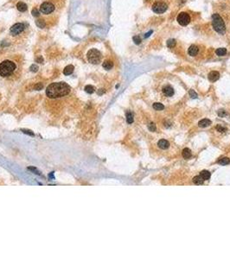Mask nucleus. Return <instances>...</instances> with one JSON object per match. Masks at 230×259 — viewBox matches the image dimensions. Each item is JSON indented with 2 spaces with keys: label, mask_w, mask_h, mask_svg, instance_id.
Masks as SVG:
<instances>
[{
  "label": "nucleus",
  "mask_w": 230,
  "mask_h": 259,
  "mask_svg": "<svg viewBox=\"0 0 230 259\" xmlns=\"http://www.w3.org/2000/svg\"><path fill=\"white\" fill-rule=\"evenodd\" d=\"M126 121L128 124H132L133 122V114L132 112L126 113Z\"/></svg>",
  "instance_id": "obj_23"
},
{
  "label": "nucleus",
  "mask_w": 230,
  "mask_h": 259,
  "mask_svg": "<svg viewBox=\"0 0 230 259\" xmlns=\"http://www.w3.org/2000/svg\"><path fill=\"white\" fill-rule=\"evenodd\" d=\"M158 147L160 148V149H168V148L170 147L169 142H168L167 140H165V139L159 140L158 143Z\"/></svg>",
  "instance_id": "obj_12"
},
{
  "label": "nucleus",
  "mask_w": 230,
  "mask_h": 259,
  "mask_svg": "<svg viewBox=\"0 0 230 259\" xmlns=\"http://www.w3.org/2000/svg\"><path fill=\"white\" fill-rule=\"evenodd\" d=\"M152 33V31L151 30V31H150V32L149 33H147V34H145V37H148V36H150V35H151V34Z\"/></svg>",
  "instance_id": "obj_36"
},
{
  "label": "nucleus",
  "mask_w": 230,
  "mask_h": 259,
  "mask_svg": "<svg viewBox=\"0 0 230 259\" xmlns=\"http://www.w3.org/2000/svg\"><path fill=\"white\" fill-rule=\"evenodd\" d=\"M215 53L218 56H223L227 54V49L225 48H219V49H216Z\"/></svg>",
  "instance_id": "obj_19"
},
{
  "label": "nucleus",
  "mask_w": 230,
  "mask_h": 259,
  "mask_svg": "<svg viewBox=\"0 0 230 259\" xmlns=\"http://www.w3.org/2000/svg\"><path fill=\"white\" fill-rule=\"evenodd\" d=\"M176 46V41L174 39H170L167 41V47L170 48V49H172Z\"/></svg>",
  "instance_id": "obj_26"
},
{
  "label": "nucleus",
  "mask_w": 230,
  "mask_h": 259,
  "mask_svg": "<svg viewBox=\"0 0 230 259\" xmlns=\"http://www.w3.org/2000/svg\"><path fill=\"white\" fill-rule=\"evenodd\" d=\"M183 156L184 159H189L191 157V150L189 148H185L183 150Z\"/></svg>",
  "instance_id": "obj_18"
},
{
  "label": "nucleus",
  "mask_w": 230,
  "mask_h": 259,
  "mask_svg": "<svg viewBox=\"0 0 230 259\" xmlns=\"http://www.w3.org/2000/svg\"><path fill=\"white\" fill-rule=\"evenodd\" d=\"M70 86L65 82H56L52 83L48 86L46 90L47 96L50 99L64 97L70 92Z\"/></svg>",
  "instance_id": "obj_1"
},
{
  "label": "nucleus",
  "mask_w": 230,
  "mask_h": 259,
  "mask_svg": "<svg viewBox=\"0 0 230 259\" xmlns=\"http://www.w3.org/2000/svg\"><path fill=\"white\" fill-rule=\"evenodd\" d=\"M36 26L39 27V28H44V27L46 26V23H45L44 20H42V19H37L36 21Z\"/></svg>",
  "instance_id": "obj_21"
},
{
  "label": "nucleus",
  "mask_w": 230,
  "mask_h": 259,
  "mask_svg": "<svg viewBox=\"0 0 230 259\" xmlns=\"http://www.w3.org/2000/svg\"><path fill=\"white\" fill-rule=\"evenodd\" d=\"M73 72H74V66H72V65L67 66L64 68V70H63V74H64L65 75H70V74H73Z\"/></svg>",
  "instance_id": "obj_15"
},
{
  "label": "nucleus",
  "mask_w": 230,
  "mask_h": 259,
  "mask_svg": "<svg viewBox=\"0 0 230 259\" xmlns=\"http://www.w3.org/2000/svg\"><path fill=\"white\" fill-rule=\"evenodd\" d=\"M23 132L25 133V134H29V135H30V136H34V133H33V132H31L30 131H26V130H23Z\"/></svg>",
  "instance_id": "obj_35"
},
{
  "label": "nucleus",
  "mask_w": 230,
  "mask_h": 259,
  "mask_svg": "<svg viewBox=\"0 0 230 259\" xmlns=\"http://www.w3.org/2000/svg\"><path fill=\"white\" fill-rule=\"evenodd\" d=\"M17 8L20 12H25V11L27 10V9H28V7H27V4L23 3V2H19V3H17Z\"/></svg>",
  "instance_id": "obj_14"
},
{
  "label": "nucleus",
  "mask_w": 230,
  "mask_h": 259,
  "mask_svg": "<svg viewBox=\"0 0 230 259\" xmlns=\"http://www.w3.org/2000/svg\"><path fill=\"white\" fill-rule=\"evenodd\" d=\"M198 51H199V49H198L197 46H195V45H191L188 49V54H190V56H195L198 54Z\"/></svg>",
  "instance_id": "obj_11"
},
{
  "label": "nucleus",
  "mask_w": 230,
  "mask_h": 259,
  "mask_svg": "<svg viewBox=\"0 0 230 259\" xmlns=\"http://www.w3.org/2000/svg\"><path fill=\"white\" fill-rule=\"evenodd\" d=\"M24 29H25V25H24V23H16L10 28V32L11 35L15 36L17 35H20V34L24 30Z\"/></svg>",
  "instance_id": "obj_8"
},
{
  "label": "nucleus",
  "mask_w": 230,
  "mask_h": 259,
  "mask_svg": "<svg viewBox=\"0 0 230 259\" xmlns=\"http://www.w3.org/2000/svg\"><path fill=\"white\" fill-rule=\"evenodd\" d=\"M203 181H204V180L200 175L195 176L193 178V182H194L195 185H201V184L203 183Z\"/></svg>",
  "instance_id": "obj_20"
},
{
  "label": "nucleus",
  "mask_w": 230,
  "mask_h": 259,
  "mask_svg": "<svg viewBox=\"0 0 230 259\" xmlns=\"http://www.w3.org/2000/svg\"><path fill=\"white\" fill-rule=\"evenodd\" d=\"M32 15L34 16V17H39V15H40V13H39V11H38L36 9H33L32 10Z\"/></svg>",
  "instance_id": "obj_31"
},
{
  "label": "nucleus",
  "mask_w": 230,
  "mask_h": 259,
  "mask_svg": "<svg viewBox=\"0 0 230 259\" xmlns=\"http://www.w3.org/2000/svg\"><path fill=\"white\" fill-rule=\"evenodd\" d=\"M211 124V121L209 119H202L201 120V121H199V123H198V125H199V127H201V128H205V127H208Z\"/></svg>",
  "instance_id": "obj_13"
},
{
  "label": "nucleus",
  "mask_w": 230,
  "mask_h": 259,
  "mask_svg": "<svg viewBox=\"0 0 230 259\" xmlns=\"http://www.w3.org/2000/svg\"><path fill=\"white\" fill-rule=\"evenodd\" d=\"M216 129L218 130V131H220V132H225L226 131V128H224V127H222V125H217V127H216Z\"/></svg>",
  "instance_id": "obj_30"
},
{
  "label": "nucleus",
  "mask_w": 230,
  "mask_h": 259,
  "mask_svg": "<svg viewBox=\"0 0 230 259\" xmlns=\"http://www.w3.org/2000/svg\"><path fill=\"white\" fill-rule=\"evenodd\" d=\"M36 61H42V57H39L38 59H36Z\"/></svg>",
  "instance_id": "obj_37"
},
{
  "label": "nucleus",
  "mask_w": 230,
  "mask_h": 259,
  "mask_svg": "<svg viewBox=\"0 0 230 259\" xmlns=\"http://www.w3.org/2000/svg\"><path fill=\"white\" fill-rule=\"evenodd\" d=\"M230 162V159L227 157H223L219 160V163L221 165H227Z\"/></svg>",
  "instance_id": "obj_24"
},
{
  "label": "nucleus",
  "mask_w": 230,
  "mask_h": 259,
  "mask_svg": "<svg viewBox=\"0 0 230 259\" xmlns=\"http://www.w3.org/2000/svg\"><path fill=\"white\" fill-rule=\"evenodd\" d=\"M200 176H201L204 181H207V180H209L211 174H210V173L209 171H207V170H202V171L200 173Z\"/></svg>",
  "instance_id": "obj_17"
},
{
  "label": "nucleus",
  "mask_w": 230,
  "mask_h": 259,
  "mask_svg": "<svg viewBox=\"0 0 230 259\" xmlns=\"http://www.w3.org/2000/svg\"><path fill=\"white\" fill-rule=\"evenodd\" d=\"M152 106H153V108L155 109V110H157V111H161V110H163V109L165 108L163 104H161V103H154Z\"/></svg>",
  "instance_id": "obj_22"
},
{
  "label": "nucleus",
  "mask_w": 230,
  "mask_h": 259,
  "mask_svg": "<svg viewBox=\"0 0 230 259\" xmlns=\"http://www.w3.org/2000/svg\"><path fill=\"white\" fill-rule=\"evenodd\" d=\"M177 22H178V23L180 24V25L187 26L190 22V16H189L188 13L181 12V13H179L178 16H177Z\"/></svg>",
  "instance_id": "obj_7"
},
{
  "label": "nucleus",
  "mask_w": 230,
  "mask_h": 259,
  "mask_svg": "<svg viewBox=\"0 0 230 259\" xmlns=\"http://www.w3.org/2000/svg\"><path fill=\"white\" fill-rule=\"evenodd\" d=\"M102 92H104V91L102 90V89H101V91H99V92H98V93H99V94H101Z\"/></svg>",
  "instance_id": "obj_38"
},
{
  "label": "nucleus",
  "mask_w": 230,
  "mask_h": 259,
  "mask_svg": "<svg viewBox=\"0 0 230 259\" xmlns=\"http://www.w3.org/2000/svg\"><path fill=\"white\" fill-rule=\"evenodd\" d=\"M85 91L87 93H93V92H94V87L91 85H87L85 86Z\"/></svg>",
  "instance_id": "obj_25"
},
{
  "label": "nucleus",
  "mask_w": 230,
  "mask_h": 259,
  "mask_svg": "<svg viewBox=\"0 0 230 259\" xmlns=\"http://www.w3.org/2000/svg\"><path fill=\"white\" fill-rule=\"evenodd\" d=\"M38 70V67L36 65H32L30 67V71L31 72H36Z\"/></svg>",
  "instance_id": "obj_32"
},
{
  "label": "nucleus",
  "mask_w": 230,
  "mask_h": 259,
  "mask_svg": "<svg viewBox=\"0 0 230 259\" xmlns=\"http://www.w3.org/2000/svg\"><path fill=\"white\" fill-rule=\"evenodd\" d=\"M212 26L217 33L221 34V35L225 34L226 25H225L224 21L219 14H214L212 16Z\"/></svg>",
  "instance_id": "obj_3"
},
{
  "label": "nucleus",
  "mask_w": 230,
  "mask_h": 259,
  "mask_svg": "<svg viewBox=\"0 0 230 259\" xmlns=\"http://www.w3.org/2000/svg\"><path fill=\"white\" fill-rule=\"evenodd\" d=\"M167 9L168 5L165 3H163V2H157L152 6V10L157 14H162V13L167 10Z\"/></svg>",
  "instance_id": "obj_5"
},
{
  "label": "nucleus",
  "mask_w": 230,
  "mask_h": 259,
  "mask_svg": "<svg viewBox=\"0 0 230 259\" xmlns=\"http://www.w3.org/2000/svg\"><path fill=\"white\" fill-rule=\"evenodd\" d=\"M218 115H219L220 117H224V116H226V112L223 110H219L218 111Z\"/></svg>",
  "instance_id": "obj_33"
},
{
  "label": "nucleus",
  "mask_w": 230,
  "mask_h": 259,
  "mask_svg": "<svg viewBox=\"0 0 230 259\" xmlns=\"http://www.w3.org/2000/svg\"><path fill=\"white\" fill-rule=\"evenodd\" d=\"M42 84H41V83L37 84V85H36V86H35V89H36V90H41V89H42Z\"/></svg>",
  "instance_id": "obj_34"
},
{
  "label": "nucleus",
  "mask_w": 230,
  "mask_h": 259,
  "mask_svg": "<svg viewBox=\"0 0 230 259\" xmlns=\"http://www.w3.org/2000/svg\"><path fill=\"white\" fill-rule=\"evenodd\" d=\"M189 93H190V97L192 98V99H196V98H197V94H196V92H195L194 90H190V92H189Z\"/></svg>",
  "instance_id": "obj_29"
},
{
  "label": "nucleus",
  "mask_w": 230,
  "mask_h": 259,
  "mask_svg": "<svg viewBox=\"0 0 230 259\" xmlns=\"http://www.w3.org/2000/svg\"><path fill=\"white\" fill-rule=\"evenodd\" d=\"M102 66H103V67L106 70H110V69L113 68V62L112 61H105L103 62V64H102Z\"/></svg>",
  "instance_id": "obj_16"
},
{
  "label": "nucleus",
  "mask_w": 230,
  "mask_h": 259,
  "mask_svg": "<svg viewBox=\"0 0 230 259\" xmlns=\"http://www.w3.org/2000/svg\"><path fill=\"white\" fill-rule=\"evenodd\" d=\"M133 42L136 43V44H140V42H141V38H140V36H133Z\"/></svg>",
  "instance_id": "obj_28"
},
{
  "label": "nucleus",
  "mask_w": 230,
  "mask_h": 259,
  "mask_svg": "<svg viewBox=\"0 0 230 259\" xmlns=\"http://www.w3.org/2000/svg\"><path fill=\"white\" fill-rule=\"evenodd\" d=\"M16 70V64L10 60L4 61L0 64V76L6 78L10 76Z\"/></svg>",
  "instance_id": "obj_2"
},
{
  "label": "nucleus",
  "mask_w": 230,
  "mask_h": 259,
  "mask_svg": "<svg viewBox=\"0 0 230 259\" xmlns=\"http://www.w3.org/2000/svg\"><path fill=\"white\" fill-rule=\"evenodd\" d=\"M163 92L165 93V95L168 97H171L174 94V89H173L172 86H165L163 87Z\"/></svg>",
  "instance_id": "obj_9"
},
{
  "label": "nucleus",
  "mask_w": 230,
  "mask_h": 259,
  "mask_svg": "<svg viewBox=\"0 0 230 259\" xmlns=\"http://www.w3.org/2000/svg\"><path fill=\"white\" fill-rule=\"evenodd\" d=\"M220 78V74L217 71H212L209 74V79L211 82H215Z\"/></svg>",
  "instance_id": "obj_10"
},
{
  "label": "nucleus",
  "mask_w": 230,
  "mask_h": 259,
  "mask_svg": "<svg viewBox=\"0 0 230 259\" xmlns=\"http://www.w3.org/2000/svg\"><path fill=\"white\" fill-rule=\"evenodd\" d=\"M54 5L50 2H44L41 4L40 6V10L41 12L43 13V14H50L54 10Z\"/></svg>",
  "instance_id": "obj_6"
},
{
  "label": "nucleus",
  "mask_w": 230,
  "mask_h": 259,
  "mask_svg": "<svg viewBox=\"0 0 230 259\" xmlns=\"http://www.w3.org/2000/svg\"><path fill=\"white\" fill-rule=\"evenodd\" d=\"M148 129L150 130V131H156V125H155V124H153V123H150L149 124H148Z\"/></svg>",
  "instance_id": "obj_27"
},
{
  "label": "nucleus",
  "mask_w": 230,
  "mask_h": 259,
  "mask_svg": "<svg viewBox=\"0 0 230 259\" xmlns=\"http://www.w3.org/2000/svg\"><path fill=\"white\" fill-rule=\"evenodd\" d=\"M87 60L92 64H98L101 61V53L96 49H92L87 53Z\"/></svg>",
  "instance_id": "obj_4"
}]
</instances>
